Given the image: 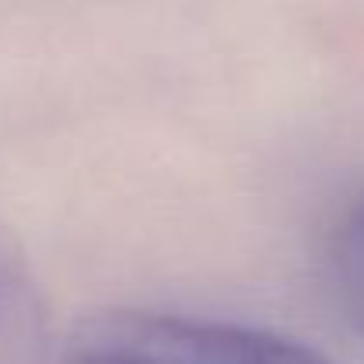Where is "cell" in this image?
Listing matches in <instances>:
<instances>
[{
  "mask_svg": "<svg viewBox=\"0 0 364 364\" xmlns=\"http://www.w3.org/2000/svg\"><path fill=\"white\" fill-rule=\"evenodd\" d=\"M61 364H332L325 353L247 325L154 311H100L79 321Z\"/></svg>",
  "mask_w": 364,
  "mask_h": 364,
  "instance_id": "cell-1",
  "label": "cell"
},
{
  "mask_svg": "<svg viewBox=\"0 0 364 364\" xmlns=\"http://www.w3.org/2000/svg\"><path fill=\"white\" fill-rule=\"evenodd\" d=\"M47 346V314L36 279L0 222V364H40Z\"/></svg>",
  "mask_w": 364,
  "mask_h": 364,
  "instance_id": "cell-2",
  "label": "cell"
},
{
  "mask_svg": "<svg viewBox=\"0 0 364 364\" xmlns=\"http://www.w3.org/2000/svg\"><path fill=\"white\" fill-rule=\"evenodd\" d=\"M328 275L343 318L364 339V197L353 208H346L332 229Z\"/></svg>",
  "mask_w": 364,
  "mask_h": 364,
  "instance_id": "cell-3",
  "label": "cell"
}]
</instances>
